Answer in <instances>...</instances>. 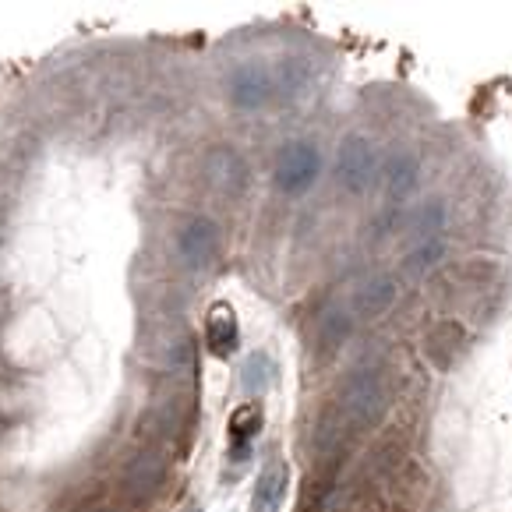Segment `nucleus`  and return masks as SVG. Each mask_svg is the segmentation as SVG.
<instances>
[{"label":"nucleus","instance_id":"nucleus-1","mask_svg":"<svg viewBox=\"0 0 512 512\" xmlns=\"http://www.w3.org/2000/svg\"><path fill=\"white\" fill-rule=\"evenodd\" d=\"M389 403V389H385V375L375 364H361L347 375L343 382V414L354 428H375L385 414Z\"/></svg>","mask_w":512,"mask_h":512},{"label":"nucleus","instance_id":"nucleus-2","mask_svg":"<svg viewBox=\"0 0 512 512\" xmlns=\"http://www.w3.org/2000/svg\"><path fill=\"white\" fill-rule=\"evenodd\" d=\"M318 174H322V156H318V149L311 142L283 145V152L276 159V170H272L276 188L283 195H304L318 181Z\"/></svg>","mask_w":512,"mask_h":512},{"label":"nucleus","instance_id":"nucleus-3","mask_svg":"<svg viewBox=\"0 0 512 512\" xmlns=\"http://www.w3.org/2000/svg\"><path fill=\"white\" fill-rule=\"evenodd\" d=\"M219 251H223V234L209 216H191L188 223L177 230V255L188 269L205 272L216 265Z\"/></svg>","mask_w":512,"mask_h":512},{"label":"nucleus","instance_id":"nucleus-4","mask_svg":"<svg viewBox=\"0 0 512 512\" xmlns=\"http://www.w3.org/2000/svg\"><path fill=\"white\" fill-rule=\"evenodd\" d=\"M226 96L237 110L255 113L262 106H269L276 99V78H272V68L258 61H244L230 71V82H226Z\"/></svg>","mask_w":512,"mask_h":512},{"label":"nucleus","instance_id":"nucleus-5","mask_svg":"<svg viewBox=\"0 0 512 512\" xmlns=\"http://www.w3.org/2000/svg\"><path fill=\"white\" fill-rule=\"evenodd\" d=\"M375 145L368 142L364 135H347L343 145H339L336 156V177L339 188L350 191V195H364L371 188V177H375Z\"/></svg>","mask_w":512,"mask_h":512},{"label":"nucleus","instance_id":"nucleus-6","mask_svg":"<svg viewBox=\"0 0 512 512\" xmlns=\"http://www.w3.org/2000/svg\"><path fill=\"white\" fill-rule=\"evenodd\" d=\"M202 170H205V181L219 191V195H244L248 191V159L234 149V145H212L202 159Z\"/></svg>","mask_w":512,"mask_h":512},{"label":"nucleus","instance_id":"nucleus-7","mask_svg":"<svg viewBox=\"0 0 512 512\" xmlns=\"http://www.w3.org/2000/svg\"><path fill=\"white\" fill-rule=\"evenodd\" d=\"M205 347L212 357H234L241 347V325H237V311L226 301H216L205 315Z\"/></svg>","mask_w":512,"mask_h":512},{"label":"nucleus","instance_id":"nucleus-8","mask_svg":"<svg viewBox=\"0 0 512 512\" xmlns=\"http://www.w3.org/2000/svg\"><path fill=\"white\" fill-rule=\"evenodd\" d=\"M421 181V156L410 149H396L385 163V191L392 202H403Z\"/></svg>","mask_w":512,"mask_h":512},{"label":"nucleus","instance_id":"nucleus-9","mask_svg":"<svg viewBox=\"0 0 512 512\" xmlns=\"http://www.w3.org/2000/svg\"><path fill=\"white\" fill-rule=\"evenodd\" d=\"M290 474L283 463H269V467L258 474V488L251 495V512H279L283 498H287Z\"/></svg>","mask_w":512,"mask_h":512},{"label":"nucleus","instance_id":"nucleus-10","mask_svg":"<svg viewBox=\"0 0 512 512\" xmlns=\"http://www.w3.org/2000/svg\"><path fill=\"white\" fill-rule=\"evenodd\" d=\"M396 304V279L392 276H375L371 283H364L354 297V315L361 318H378Z\"/></svg>","mask_w":512,"mask_h":512},{"label":"nucleus","instance_id":"nucleus-11","mask_svg":"<svg viewBox=\"0 0 512 512\" xmlns=\"http://www.w3.org/2000/svg\"><path fill=\"white\" fill-rule=\"evenodd\" d=\"M350 332H354V315L343 308H329L315 325L318 350H322V354H336V350L350 339Z\"/></svg>","mask_w":512,"mask_h":512},{"label":"nucleus","instance_id":"nucleus-12","mask_svg":"<svg viewBox=\"0 0 512 512\" xmlns=\"http://www.w3.org/2000/svg\"><path fill=\"white\" fill-rule=\"evenodd\" d=\"M163 474H166V463L159 460V456H152V452H142V456L128 467L124 484H128L131 498H149L152 491L163 484Z\"/></svg>","mask_w":512,"mask_h":512},{"label":"nucleus","instance_id":"nucleus-13","mask_svg":"<svg viewBox=\"0 0 512 512\" xmlns=\"http://www.w3.org/2000/svg\"><path fill=\"white\" fill-rule=\"evenodd\" d=\"M445 223H449V209H445V202H438V198H431V202L417 205V209L410 212V234L417 237V244L445 237Z\"/></svg>","mask_w":512,"mask_h":512},{"label":"nucleus","instance_id":"nucleus-14","mask_svg":"<svg viewBox=\"0 0 512 512\" xmlns=\"http://www.w3.org/2000/svg\"><path fill=\"white\" fill-rule=\"evenodd\" d=\"M272 78H276V96L297 99V96H304V89L311 85V64L301 61V57H290V61H279Z\"/></svg>","mask_w":512,"mask_h":512},{"label":"nucleus","instance_id":"nucleus-15","mask_svg":"<svg viewBox=\"0 0 512 512\" xmlns=\"http://www.w3.org/2000/svg\"><path fill=\"white\" fill-rule=\"evenodd\" d=\"M460 343H463V329L456 322H438L435 329L428 332V339H424L428 354L435 357V364H442V368H449L452 354H456Z\"/></svg>","mask_w":512,"mask_h":512},{"label":"nucleus","instance_id":"nucleus-16","mask_svg":"<svg viewBox=\"0 0 512 512\" xmlns=\"http://www.w3.org/2000/svg\"><path fill=\"white\" fill-rule=\"evenodd\" d=\"M272 375H276V364H272V357L269 354H251L248 361H244V371H241L244 392H251V396H262V392L272 385Z\"/></svg>","mask_w":512,"mask_h":512},{"label":"nucleus","instance_id":"nucleus-17","mask_svg":"<svg viewBox=\"0 0 512 512\" xmlns=\"http://www.w3.org/2000/svg\"><path fill=\"white\" fill-rule=\"evenodd\" d=\"M258 428H262V407H258V403H244V407H237L234 414H230V435H234L237 445L248 442Z\"/></svg>","mask_w":512,"mask_h":512},{"label":"nucleus","instance_id":"nucleus-18","mask_svg":"<svg viewBox=\"0 0 512 512\" xmlns=\"http://www.w3.org/2000/svg\"><path fill=\"white\" fill-rule=\"evenodd\" d=\"M445 255V237H435V241H421L414 251L407 255V272H424L431 265H438Z\"/></svg>","mask_w":512,"mask_h":512}]
</instances>
